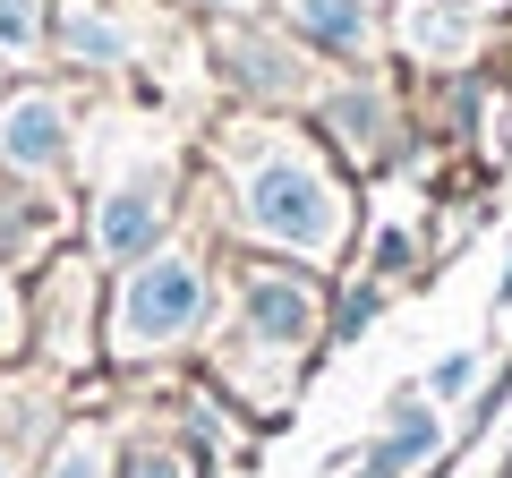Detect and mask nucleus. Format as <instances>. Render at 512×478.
I'll use <instances>...</instances> for the list:
<instances>
[{
  "label": "nucleus",
  "mask_w": 512,
  "mask_h": 478,
  "mask_svg": "<svg viewBox=\"0 0 512 478\" xmlns=\"http://www.w3.org/2000/svg\"><path fill=\"white\" fill-rule=\"evenodd\" d=\"M239 222H248V239H265L282 257L325 265L333 248H342V231H350V197L308 146L265 137V146L239 163Z\"/></svg>",
  "instance_id": "1"
},
{
  "label": "nucleus",
  "mask_w": 512,
  "mask_h": 478,
  "mask_svg": "<svg viewBox=\"0 0 512 478\" xmlns=\"http://www.w3.org/2000/svg\"><path fill=\"white\" fill-rule=\"evenodd\" d=\"M205 316V265L188 248H154L120 274V299H111V350L120 359H146V350L188 342Z\"/></svg>",
  "instance_id": "2"
},
{
  "label": "nucleus",
  "mask_w": 512,
  "mask_h": 478,
  "mask_svg": "<svg viewBox=\"0 0 512 478\" xmlns=\"http://www.w3.org/2000/svg\"><path fill=\"white\" fill-rule=\"evenodd\" d=\"M163 222H171V180L163 171H120V180L94 197V248L111 265H137L163 248Z\"/></svg>",
  "instance_id": "3"
},
{
  "label": "nucleus",
  "mask_w": 512,
  "mask_h": 478,
  "mask_svg": "<svg viewBox=\"0 0 512 478\" xmlns=\"http://www.w3.org/2000/svg\"><path fill=\"white\" fill-rule=\"evenodd\" d=\"M0 163L26 171V180H43V171L69 163V111H60V94L26 86L0 103Z\"/></svg>",
  "instance_id": "4"
},
{
  "label": "nucleus",
  "mask_w": 512,
  "mask_h": 478,
  "mask_svg": "<svg viewBox=\"0 0 512 478\" xmlns=\"http://www.w3.org/2000/svg\"><path fill=\"white\" fill-rule=\"evenodd\" d=\"M239 316L265 350H299L316 333V282L308 274H248L239 282Z\"/></svg>",
  "instance_id": "5"
},
{
  "label": "nucleus",
  "mask_w": 512,
  "mask_h": 478,
  "mask_svg": "<svg viewBox=\"0 0 512 478\" xmlns=\"http://www.w3.org/2000/svg\"><path fill=\"white\" fill-rule=\"evenodd\" d=\"M52 43L77 69H120L128 60V26L111 18L103 0H52Z\"/></svg>",
  "instance_id": "6"
},
{
  "label": "nucleus",
  "mask_w": 512,
  "mask_h": 478,
  "mask_svg": "<svg viewBox=\"0 0 512 478\" xmlns=\"http://www.w3.org/2000/svg\"><path fill=\"white\" fill-rule=\"evenodd\" d=\"M282 18H291L299 43H316V52H333V60H367V43H376L367 0H282Z\"/></svg>",
  "instance_id": "7"
},
{
  "label": "nucleus",
  "mask_w": 512,
  "mask_h": 478,
  "mask_svg": "<svg viewBox=\"0 0 512 478\" xmlns=\"http://www.w3.org/2000/svg\"><path fill=\"white\" fill-rule=\"evenodd\" d=\"M402 43L419 60H436V69H453V60L478 52V26L461 18L453 0H410V9H402Z\"/></svg>",
  "instance_id": "8"
},
{
  "label": "nucleus",
  "mask_w": 512,
  "mask_h": 478,
  "mask_svg": "<svg viewBox=\"0 0 512 478\" xmlns=\"http://www.w3.org/2000/svg\"><path fill=\"white\" fill-rule=\"evenodd\" d=\"M419 453H436V410H402L393 419V436L367 453V478H393V470H410Z\"/></svg>",
  "instance_id": "9"
},
{
  "label": "nucleus",
  "mask_w": 512,
  "mask_h": 478,
  "mask_svg": "<svg viewBox=\"0 0 512 478\" xmlns=\"http://www.w3.org/2000/svg\"><path fill=\"white\" fill-rule=\"evenodd\" d=\"M52 43V0H0V60H35Z\"/></svg>",
  "instance_id": "10"
},
{
  "label": "nucleus",
  "mask_w": 512,
  "mask_h": 478,
  "mask_svg": "<svg viewBox=\"0 0 512 478\" xmlns=\"http://www.w3.org/2000/svg\"><path fill=\"white\" fill-rule=\"evenodd\" d=\"M333 129H342L350 146L376 154L384 146V103H376V94H342V103H333Z\"/></svg>",
  "instance_id": "11"
},
{
  "label": "nucleus",
  "mask_w": 512,
  "mask_h": 478,
  "mask_svg": "<svg viewBox=\"0 0 512 478\" xmlns=\"http://www.w3.org/2000/svg\"><path fill=\"white\" fill-rule=\"evenodd\" d=\"M43 478H111V444L86 427V436H69V444H60V461H52Z\"/></svg>",
  "instance_id": "12"
},
{
  "label": "nucleus",
  "mask_w": 512,
  "mask_h": 478,
  "mask_svg": "<svg viewBox=\"0 0 512 478\" xmlns=\"http://www.w3.org/2000/svg\"><path fill=\"white\" fill-rule=\"evenodd\" d=\"M128 478H197V461L180 453V444H146V453H137V470Z\"/></svg>",
  "instance_id": "13"
},
{
  "label": "nucleus",
  "mask_w": 512,
  "mask_h": 478,
  "mask_svg": "<svg viewBox=\"0 0 512 478\" xmlns=\"http://www.w3.org/2000/svg\"><path fill=\"white\" fill-rule=\"evenodd\" d=\"M470 376H478V359H470V350H453V359L436 368V393H470Z\"/></svg>",
  "instance_id": "14"
},
{
  "label": "nucleus",
  "mask_w": 512,
  "mask_h": 478,
  "mask_svg": "<svg viewBox=\"0 0 512 478\" xmlns=\"http://www.w3.org/2000/svg\"><path fill=\"white\" fill-rule=\"evenodd\" d=\"M359 325H376V291H350L342 299V333H359Z\"/></svg>",
  "instance_id": "15"
},
{
  "label": "nucleus",
  "mask_w": 512,
  "mask_h": 478,
  "mask_svg": "<svg viewBox=\"0 0 512 478\" xmlns=\"http://www.w3.org/2000/svg\"><path fill=\"white\" fill-rule=\"evenodd\" d=\"M18 333V299H9V282H0V342Z\"/></svg>",
  "instance_id": "16"
},
{
  "label": "nucleus",
  "mask_w": 512,
  "mask_h": 478,
  "mask_svg": "<svg viewBox=\"0 0 512 478\" xmlns=\"http://www.w3.org/2000/svg\"><path fill=\"white\" fill-rule=\"evenodd\" d=\"M495 299H504V308H512V265H504V282H495Z\"/></svg>",
  "instance_id": "17"
},
{
  "label": "nucleus",
  "mask_w": 512,
  "mask_h": 478,
  "mask_svg": "<svg viewBox=\"0 0 512 478\" xmlns=\"http://www.w3.org/2000/svg\"><path fill=\"white\" fill-rule=\"evenodd\" d=\"M205 9H256V0H205Z\"/></svg>",
  "instance_id": "18"
},
{
  "label": "nucleus",
  "mask_w": 512,
  "mask_h": 478,
  "mask_svg": "<svg viewBox=\"0 0 512 478\" xmlns=\"http://www.w3.org/2000/svg\"><path fill=\"white\" fill-rule=\"evenodd\" d=\"M0 478H9V470H0Z\"/></svg>",
  "instance_id": "19"
}]
</instances>
